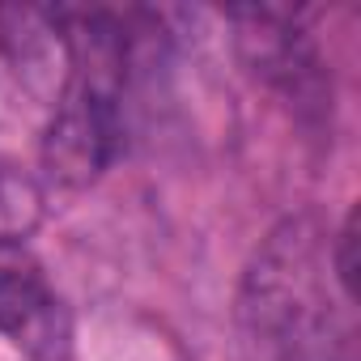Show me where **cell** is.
Wrapping results in <instances>:
<instances>
[{"label":"cell","instance_id":"1","mask_svg":"<svg viewBox=\"0 0 361 361\" xmlns=\"http://www.w3.org/2000/svg\"><path fill=\"white\" fill-rule=\"evenodd\" d=\"M331 285V255L314 221H285L247 268L243 327L251 344L272 361H357L353 306H336Z\"/></svg>","mask_w":361,"mask_h":361},{"label":"cell","instance_id":"3","mask_svg":"<svg viewBox=\"0 0 361 361\" xmlns=\"http://www.w3.org/2000/svg\"><path fill=\"white\" fill-rule=\"evenodd\" d=\"M0 331L30 361L68 353V310L26 243H0Z\"/></svg>","mask_w":361,"mask_h":361},{"label":"cell","instance_id":"2","mask_svg":"<svg viewBox=\"0 0 361 361\" xmlns=\"http://www.w3.org/2000/svg\"><path fill=\"white\" fill-rule=\"evenodd\" d=\"M64 94L43 136V174L60 192H81L119 153V102L128 81V26L106 9L51 13Z\"/></svg>","mask_w":361,"mask_h":361},{"label":"cell","instance_id":"4","mask_svg":"<svg viewBox=\"0 0 361 361\" xmlns=\"http://www.w3.org/2000/svg\"><path fill=\"white\" fill-rule=\"evenodd\" d=\"M43 213V188L30 174L0 161V243H22Z\"/></svg>","mask_w":361,"mask_h":361}]
</instances>
